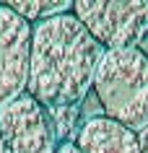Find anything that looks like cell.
<instances>
[{
    "label": "cell",
    "mask_w": 148,
    "mask_h": 153,
    "mask_svg": "<svg viewBox=\"0 0 148 153\" xmlns=\"http://www.w3.org/2000/svg\"><path fill=\"white\" fill-rule=\"evenodd\" d=\"M0 135L10 153H57L60 148L47 109L29 94L0 112Z\"/></svg>",
    "instance_id": "obj_5"
},
{
    "label": "cell",
    "mask_w": 148,
    "mask_h": 153,
    "mask_svg": "<svg viewBox=\"0 0 148 153\" xmlns=\"http://www.w3.org/2000/svg\"><path fill=\"white\" fill-rule=\"evenodd\" d=\"M31 26L0 3V112L26 94Z\"/></svg>",
    "instance_id": "obj_4"
},
{
    "label": "cell",
    "mask_w": 148,
    "mask_h": 153,
    "mask_svg": "<svg viewBox=\"0 0 148 153\" xmlns=\"http://www.w3.org/2000/svg\"><path fill=\"white\" fill-rule=\"evenodd\" d=\"M81 112H83V125H86L89 120H99V117H104V109H101V104H99V99H96L94 91L81 101Z\"/></svg>",
    "instance_id": "obj_9"
},
{
    "label": "cell",
    "mask_w": 148,
    "mask_h": 153,
    "mask_svg": "<svg viewBox=\"0 0 148 153\" xmlns=\"http://www.w3.org/2000/svg\"><path fill=\"white\" fill-rule=\"evenodd\" d=\"M5 5L16 16H21L29 26H34L39 21L70 13L73 10V0H8Z\"/></svg>",
    "instance_id": "obj_7"
},
{
    "label": "cell",
    "mask_w": 148,
    "mask_h": 153,
    "mask_svg": "<svg viewBox=\"0 0 148 153\" xmlns=\"http://www.w3.org/2000/svg\"><path fill=\"white\" fill-rule=\"evenodd\" d=\"M104 47L70 13L31 26L26 94L42 106L81 104L94 88Z\"/></svg>",
    "instance_id": "obj_1"
},
{
    "label": "cell",
    "mask_w": 148,
    "mask_h": 153,
    "mask_svg": "<svg viewBox=\"0 0 148 153\" xmlns=\"http://www.w3.org/2000/svg\"><path fill=\"white\" fill-rule=\"evenodd\" d=\"M57 153H81V151H78L73 143H65V145H60V148H57Z\"/></svg>",
    "instance_id": "obj_11"
},
{
    "label": "cell",
    "mask_w": 148,
    "mask_h": 153,
    "mask_svg": "<svg viewBox=\"0 0 148 153\" xmlns=\"http://www.w3.org/2000/svg\"><path fill=\"white\" fill-rule=\"evenodd\" d=\"M73 16L104 52L135 49L148 34V0H73Z\"/></svg>",
    "instance_id": "obj_3"
},
{
    "label": "cell",
    "mask_w": 148,
    "mask_h": 153,
    "mask_svg": "<svg viewBox=\"0 0 148 153\" xmlns=\"http://www.w3.org/2000/svg\"><path fill=\"white\" fill-rule=\"evenodd\" d=\"M47 109V117L52 122V130H55V137H57L60 145L65 143H75V137L83 127V112L81 104H62V106H44Z\"/></svg>",
    "instance_id": "obj_8"
},
{
    "label": "cell",
    "mask_w": 148,
    "mask_h": 153,
    "mask_svg": "<svg viewBox=\"0 0 148 153\" xmlns=\"http://www.w3.org/2000/svg\"><path fill=\"white\" fill-rule=\"evenodd\" d=\"M138 135V145H140V153H148V127H143L140 132H135Z\"/></svg>",
    "instance_id": "obj_10"
},
{
    "label": "cell",
    "mask_w": 148,
    "mask_h": 153,
    "mask_svg": "<svg viewBox=\"0 0 148 153\" xmlns=\"http://www.w3.org/2000/svg\"><path fill=\"white\" fill-rule=\"evenodd\" d=\"M91 91L96 94L104 117L132 132L148 127V55L138 47L104 52Z\"/></svg>",
    "instance_id": "obj_2"
},
{
    "label": "cell",
    "mask_w": 148,
    "mask_h": 153,
    "mask_svg": "<svg viewBox=\"0 0 148 153\" xmlns=\"http://www.w3.org/2000/svg\"><path fill=\"white\" fill-rule=\"evenodd\" d=\"M73 145L81 153H140L138 135L109 117L89 120Z\"/></svg>",
    "instance_id": "obj_6"
},
{
    "label": "cell",
    "mask_w": 148,
    "mask_h": 153,
    "mask_svg": "<svg viewBox=\"0 0 148 153\" xmlns=\"http://www.w3.org/2000/svg\"><path fill=\"white\" fill-rule=\"evenodd\" d=\"M0 153H10L8 145H5V140H3V135H0Z\"/></svg>",
    "instance_id": "obj_13"
},
{
    "label": "cell",
    "mask_w": 148,
    "mask_h": 153,
    "mask_svg": "<svg viewBox=\"0 0 148 153\" xmlns=\"http://www.w3.org/2000/svg\"><path fill=\"white\" fill-rule=\"evenodd\" d=\"M140 52H143V55H148V34H146V39H143V42H140Z\"/></svg>",
    "instance_id": "obj_12"
}]
</instances>
